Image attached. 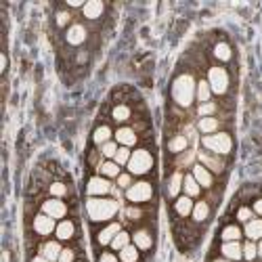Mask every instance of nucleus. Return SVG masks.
<instances>
[{"instance_id":"nucleus-23","label":"nucleus","mask_w":262,"mask_h":262,"mask_svg":"<svg viewBox=\"0 0 262 262\" xmlns=\"http://www.w3.org/2000/svg\"><path fill=\"white\" fill-rule=\"evenodd\" d=\"M130 118H132V109L126 103H118L116 107L111 109V120L116 124H124V122H128Z\"/></svg>"},{"instance_id":"nucleus-1","label":"nucleus","mask_w":262,"mask_h":262,"mask_svg":"<svg viewBox=\"0 0 262 262\" xmlns=\"http://www.w3.org/2000/svg\"><path fill=\"white\" fill-rule=\"evenodd\" d=\"M195 90H197V82L191 74H179L172 82V101L176 107L187 109L191 107V103L195 101Z\"/></svg>"},{"instance_id":"nucleus-26","label":"nucleus","mask_w":262,"mask_h":262,"mask_svg":"<svg viewBox=\"0 0 262 262\" xmlns=\"http://www.w3.org/2000/svg\"><path fill=\"white\" fill-rule=\"evenodd\" d=\"M182 181H185V176H182L179 170L172 172V176H170V181H168V197H172V200L179 197L181 189H182Z\"/></svg>"},{"instance_id":"nucleus-33","label":"nucleus","mask_w":262,"mask_h":262,"mask_svg":"<svg viewBox=\"0 0 262 262\" xmlns=\"http://www.w3.org/2000/svg\"><path fill=\"white\" fill-rule=\"evenodd\" d=\"M130 239L132 235L130 233H126V231H120L116 237H113V242H111V250H116V252H122L126 245H130Z\"/></svg>"},{"instance_id":"nucleus-29","label":"nucleus","mask_w":262,"mask_h":262,"mask_svg":"<svg viewBox=\"0 0 262 262\" xmlns=\"http://www.w3.org/2000/svg\"><path fill=\"white\" fill-rule=\"evenodd\" d=\"M212 55H214V59H216V61L226 63V61H231L233 51H231V46L226 44V42H216L214 48H212Z\"/></svg>"},{"instance_id":"nucleus-7","label":"nucleus","mask_w":262,"mask_h":262,"mask_svg":"<svg viewBox=\"0 0 262 262\" xmlns=\"http://www.w3.org/2000/svg\"><path fill=\"white\" fill-rule=\"evenodd\" d=\"M42 214H46V216H51V218H63L67 214V203L65 202H61L59 197H51V200H46V202H42Z\"/></svg>"},{"instance_id":"nucleus-15","label":"nucleus","mask_w":262,"mask_h":262,"mask_svg":"<svg viewBox=\"0 0 262 262\" xmlns=\"http://www.w3.org/2000/svg\"><path fill=\"white\" fill-rule=\"evenodd\" d=\"M120 231H122V224L120 222H109L105 229H101L97 233V243L99 245H111L113 237H116Z\"/></svg>"},{"instance_id":"nucleus-36","label":"nucleus","mask_w":262,"mask_h":262,"mask_svg":"<svg viewBox=\"0 0 262 262\" xmlns=\"http://www.w3.org/2000/svg\"><path fill=\"white\" fill-rule=\"evenodd\" d=\"M218 111V105L216 103H202L200 107H197V116L200 118H214V113Z\"/></svg>"},{"instance_id":"nucleus-45","label":"nucleus","mask_w":262,"mask_h":262,"mask_svg":"<svg viewBox=\"0 0 262 262\" xmlns=\"http://www.w3.org/2000/svg\"><path fill=\"white\" fill-rule=\"evenodd\" d=\"M57 262H76V252L72 250V247H63V252H61V256Z\"/></svg>"},{"instance_id":"nucleus-46","label":"nucleus","mask_w":262,"mask_h":262,"mask_svg":"<svg viewBox=\"0 0 262 262\" xmlns=\"http://www.w3.org/2000/svg\"><path fill=\"white\" fill-rule=\"evenodd\" d=\"M99 262H118V256L113 252H103L101 256H99Z\"/></svg>"},{"instance_id":"nucleus-27","label":"nucleus","mask_w":262,"mask_h":262,"mask_svg":"<svg viewBox=\"0 0 262 262\" xmlns=\"http://www.w3.org/2000/svg\"><path fill=\"white\" fill-rule=\"evenodd\" d=\"M99 176H105V179H118L120 174V166L116 164V161H101V164H99Z\"/></svg>"},{"instance_id":"nucleus-19","label":"nucleus","mask_w":262,"mask_h":262,"mask_svg":"<svg viewBox=\"0 0 262 262\" xmlns=\"http://www.w3.org/2000/svg\"><path fill=\"white\" fill-rule=\"evenodd\" d=\"M193 206L195 203L189 195H181L174 200V212H176V216H181V218H187L191 212H193Z\"/></svg>"},{"instance_id":"nucleus-6","label":"nucleus","mask_w":262,"mask_h":262,"mask_svg":"<svg viewBox=\"0 0 262 262\" xmlns=\"http://www.w3.org/2000/svg\"><path fill=\"white\" fill-rule=\"evenodd\" d=\"M153 197V185L147 181H139L132 182L130 189H126V200L130 203H147Z\"/></svg>"},{"instance_id":"nucleus-11","label":"nucleus","mask_w":262,"mask_h":262,"mask_svg":"<svg viewBox=\"0 0 262 262\" xmlns=\"http://www.w3.org/2000/svg\"><path fill=\"white\" fill-rule=\"evenodd\" d=\"M109 191H111V185L105 176H93L86 185V193L90 197H103V195H107Z\"/></svg>"},{"instance_id":"nucleus-21","label":"nucleus","mask_w":262,"mask_h":262,"mask_svg":"<svg viewBox=\"0 0 262 262\" xmlns=\"http://www.w3.org/2000/svg\"><path fill=\"white\" fill-rule=\"evenodd\" d=\"M191 216H193V221H195L197 224L206 222L208 218H210V203H208V200L197 202L195 206H193V212H191Z\"/></svg>"},{"instance_id":"nucleus-5","label":"nucleus","mask_w":262,"mask_h":262,"mask_svg":"<svg viewBox=\"0 0 262 262\" xmlns=\"http://www.w3.org/2000/svg\"><path fill=\"white\" fill-rule=\"evenodd\" d=\"M208 84L212 88L214 95H226L229 93V86H231V78H229V72L221 65H212L208 69Z\"/></svg>"},{"instance_id":"nucleus-20","label":"nucleus","mask_w":262,"mask_h":262,"mask_svg":"<svg viewBox=\"0 0 262 262\" xmlns=\"http://www.w3.org/2000/svg\"><path fill=\"white\" fill-rule=\"evenodd\" d=\"M189 147V139L185 137V134H174V137L168 139V151L179 155V153H185Z\"/></svg>"},{"instance_id":"nucleus-16","label":"nucleus","mask_w":262,"mask_h":262,"mask_svg":"<svg viewBox=\"0 0 262 262\" xmlns=\"http://www.w3.org/2000/svg\"><path fill=\"white\" fill-rule=\"evenodd\" d=\"M132 242H134V245H137L139 250H151L153 235H151L149 229H137L132 233Z\"/></svg>"},{"instance_id":"nucleus-51","label":"nucleus","mask_w":262,"mask_h":262,"mask_svg":"<svg viewBox=\"0 0 262 262\" xmlns=\"http://www.w3.org/2000/svg\"><path fill=\"white\" fill-rule=\"evenodd\" d=\"M212 262H231V260H226V258H214Z\"/></svg>"},{"instance_id":"nucleus-47","label":"nucleus","mask_w":262,"mask_h":262,"mask_svg":"<svg viewBox=\"0 0 262 262\" xmlns=\"http://www.w3.org/2000/svg\"><path fill=\"white\" fill-rule=\"evenodd\" d=\"M76 61L80 63V65H82V63H86V61H88V53H86V51H80V53L76 55Z\"/></svg>"},{"instance_id":"nucleus-2","label":"nucleus","mask_w":262,"mask_h":262,"mask_svg":"<svg viewBox=\"0 0 262 262\" xmlns=\"http://www.w3.org/2000/svg\"><path fill=\"white\" fill-rule=\"evenodd\" d=\"M118 202L116 200H105V197H90L86 202V212L93 222H107L118 214Z\"/></svg>"},{"instance_id":"nucleus-9","label":"nucleus","mask_w":262,"mask_h":262,"mask_svg":"<svg viewBox=\"0 0 262 262\" xmlns=\"http://www.w3.org/2000/svg\"><path fill=\"white\" fill-rule=\"evenodd\" d=\"M34 233L40 237H48L51 233L57 231V224H55V218L51 216H46V214H38V216H34Z\"/></svg>"},{"instance_id":"nucleus-24","label":"nucleus","mask_w":262,"mask_h":262,"mask_svg":"<svg viewBox=\"0 0 262 262\" xmlns=\"http://www.w3.org/2000/svg\"><path fill=\"white\" fill-rule=\"evenodd\" d=\"M218 128H221V120L218 118H200V122H197V130H200L203 137L218 132Z\"/></svg>"},{"instance_id":"nucleus-38","label":"nucleus","mask_w":262,"mask_h":262,"mask_svg":"<svg viewBox=\"0 0 262 262\" xmlns=\"http://www.w3.org/2000/svg\"><path fill=\"white\" fill-rule=\"evenodd\" d=\"M48 193H51V197H65L67 195V187L63 185V182H59V181H55V182H51L48 185Z\"/></svg>"},{"instance_id":"nucleus-3","label":"nucleus","mask_w":262,"mask_h":262,"mask_svg":"<svg viewBox=\"0 0 262 262\" xmlns=\"http://www.w3.org/2000/svg\"><path fill=\"white\" fill-rule=\"evenodd\" d=\"M203 149H208L210 153L214 155H229L233 151V139L229 132H214V134H206L202 139Z\"/></svg>"},{"instance_id":"nucleus-42","label":"nucleus","mask_w":262,"mask_h":262,"mask_svg":"<svg viewBox=\"0 0 262 262\" xmlns=\"http://www.w3.org/2000/svg\"><path fill=\"white\" fill-rule=\"evenodd\" d=\"M126 216H128V221L139 222L141 218H143V210H141L139 206H128L126 208Z\"/></svg>"},{"instance_id":"nucleus-13","label":"nucleus","mask_w":262,"mask_h":262,"mask_svg":"<svg viewBox=\"0 0 262 262\" xmlns=\"http://www.w3.org/2000/svg\"><path fill=\"white\" fill-rule=\"evenodd\" d=\"M191 174L195 176V181L200 182L202 189H212V187H214V176H212V172H210L206 166L195 164L193 168H191Z\"/></svg>"},{"instance_id":"nucleus-28","label":"nucleus","mask_w":262,"mask_h":262,"mask_svg":"<svg viewBox=\"0 0 262 262\" xmlns=\"http://www.w3.org/2000/svg\"><path fill=\"white\" fill-rule=\"evenodd\" d=\"M182 191H185V195H189L191 200H193V197H200L202 187H200V182L195 181L193 174H187L185 176V181H182Z\"/></svg>"},{"instance_id":"nucleus-49","label":"nucleus","mask_w":262,"mask_h":262,"mask_svg":"<svg viewBox=\"0 0 262 262\" xmlns=\"http://www.w3.org/2000/svg\"><path fill=\"white\" fill-rule=\"evenodd\" d=\"M32 262H51V260L44 258V256H42V254H40V256H34V258H32Z\"/></svg>"},{"instance_id":"nucleus-18","label":"nucleus","mask_w":262,"mask_h":262,"mask_svg":"<svg viewBox=\"0 0 262 262\" xmlns=\"http://www.w3.org/2000/svg\"><path fill=\"white\" fill-rule=\"evenodd\" d=\"M103 11H105V4H103V2H99V0H90V2H86V4L82 6V15L86 17L88 21L101 19Z\"/></svg>"},{"instance_id":"nucleus-4","label":"nucleus","mask_w":262,"mask_h":262,"mask_svg":"<svg viewBox=\"0 0 262 262\" xmlns=\"http://www.w3.org/2000/svg\"><path fill=\"white\" fill-rule=\"evenodd\" d=\"M153 168V153L149 149H137L132 151V158L128 161V172L132 176H145Z\"/></svg>"},{"instance_id":"nucleus-14","label":"nucleus","mask_w":262,"mask_h":262,"mask_svg":"<svg viewBox=\"0 0 262 262\" xmlns=\"http://www.w3.org/2000/svg\"><path fill=\"white\" fill-rule=\"evenodd\" d=\"M221 254H222V258L231 260V262H237V260L243 258V245L239 242H224L221 245Z\"/></svg>"},{"instance_id":"nucleus-35","label":"nucleus","mask_w":262,"mask_h":262,"mask_svg":"<svg viewBox=\"0 0 262 262\" xmlns=\"http://www.w3.org/2000/svg\"><path fill=\"white\" fill-rule=\"evenodd\" d=\"M132 158V151H130V147H120L118 153H116V158H113V161H116L118 166H128V161Z\"/></svg>"},{"instance_id":"nucleus-34","label":"nucleus","mask_w":262,"mask_h":262,"mask_svg":"<svg viewBox=\"0 0 262 262\" xmlns=\"http://www.w3.org/2000/svg\"><path fill=\"white\" fill-rule=\"evenodd\" d=\"M118 258L122 260V262H139V247L130 243V245H126L122 252L118 254Z\"/></svg>"},{"instance_id":"nucleus-25","label":"nucleus","mask_w":262,"mask_h":262,"mask_svg":"<svg viewBox=\"0 0 262 262\" xmlns=\"http://www.w3.org/2000/svg\"><path fill=\"white\" fill-rule=\"evenodd\" d=\"M245 237L250 242H256V239H262V218H252L250 222H245Z\"/></svg>"},{"instance_id":"nucleus-12","label":"nucleus","mask_w":262,"mask_h":262,"mask_svg":"<svg viewBox=\"0 0 262 262\" xmlns=\"http://www.w3.org/2000/svg\"><path fill=\"white\" fill-rule=\"evenodd\" d=\"M113 137H116V143H120L122 147H132L139 143V134L132 126H120Z\"/></svg>"},{"instance_id":"nucleus-10","label":"nucleus","mask_w":262,"mask_h":262,"mask_svg":"<svg viewBox=\"0 0 262 262\" xmlns=\"http://www.w3.org/2000/svg\"><path fill=\"white\" fill-rule=\"evenodd\" d=\"M86 38H88V32L82 23H72L65 32V42L69 46H80L86 42Z\"/></svg>"},{"instance_id":"nucleus-32","label":"nucleus","mask_w":262,"mask_h":262,"mask_svg":"<svg viewBox=\"0 0 262 262\" xmlns=\"http://www.w3.org/2000/svg\"><path fill=\"white\" fill-rule=\"evenodd\" d=\"M242 229H239L237 224H226L224 229H222V233H221V239L222 242H239L242 239Z\"/></svg>"},{"instance_id":"nucleus-30","label":"nucleus","mask_w":262,"mask_h":262,"mask_svg":"<svg viewBox=\"0 0 262 262\" xmlns=\"http://www.w3.org/2000/svg\"><path fill=\"white\" fill-rule=\"evenodd\" d=\"M111 134H113V132H111V128H109L107 124L97 126V130L93 132V143L99 145V147L105 145V143H109V141H111Z\"/></svg>"},{"instance_id":"nucleus-44","label":"nucleus","mask_w":262,"mask_h":262,"mask_svg":"<svg viewBox=\"0 0 262 262\" xmlns=\"http://www.w3.org/2000/svg\"><path fill=\"white\" fill-rule=\"evenodd\" d=\"M118 187L120 189H130L132 187V174L130 172H122L118 176Z\"/></svg>"},{"instance_id":"nucleus-48","label":"nucleus","mask_w":262,"mask_h":262,"mask_svg":"<svg viewBox=\"0 0 262 262\" xmlns=\"http://www.w3.org/2000/svg\"><path fill=\"white\" fill-rule=\"evenodd\" d=\"M252 210H254V212H256V214H258V216H262V197H260V200H256V202H254V206H252Z\"/></svg>"},{"instance_id":"nucleus-40","label":"nucleus","mask_w":262,"mask_h":262,"mask_svg":"<svg viewBox=\"0 0 262 262\" xmlns=\"http://www.w3.org/2000/svg\"><path fill=\"white\" fill-rule=\"evenodd\" d=\"M193 160H195V153L185 151V153H182L179 160H176V166H179V168H187V166L193 168V166H195V164H193Z\"/></svg>"},{"instance_id":"nucleus-39","label":"nucleus","mask_w":262,"mask_h":262,"mask_svg":"<svg viewBox=\"0 0 262 262\" xmlns=\"http://www.w3.org/2000/svg\"><path fill=\"white\" fill-rule=\"evenodd\" d=\"M243 258H245L247 262H254V260L258 258V245L254 243V242L243 243Z\"/></svg>"},{"instance_id":"nucleus-31","label":"nucleus","mask_w":262,"mask_h":262,"mask_svg":"<svg viewBox=\"0 0 262 262\" xmlns=\"http://www.w3.org/2000/svg\"><path fill=\"white\" fill-rule=\"evenodd\" d=\"M210 97H212V88H210V84L208 80H200L197 82V90H195V99L202 103H210Z\"/></svg>"},{"instance_id":"nucleus-17","label":"nucleus","mask_w":262,"mask_h":262,"mask_svg":"<svg viewBox=\"0 0 262 262\" xmlns=\"http://www.w3.org/2000/svg\"><path fill=\"white\" fill-rule=\"evenodd\" d=\"M55 235L59 242H69V239H74L76 237V222L74 221H61L57 224Z\"/></svg>"},{"instance_id":"nucleus-41","label":"nucleus","mask_w":262,"mask_h":262,"mask_svg":"<svg viewBox=\"0 0 262 262\" xmlns=\"http://www.w3.org/2000/svg\"><path fill=\"white\" fill-rule=\"evenodd\" d=\"M252 218H254V210H252V208L242 206V208L237 210V221H239V222H243V224H245V222H250Z\"/></svg>"},{"instance_id":"nucleus-50","label":"nucleus","mask_w":262,"mask_h":262,"mask_svg":"<svg viewBox=\"0 0 262 262\" xmlns=\"http://www.w3.org/2000/svg\"><path fill=\"white\" fill-rule=\"evenodd\" d=\"M258 258H262V239H260V243H258Z\"/></svg>"},{"instance_id":"nucleus-43","label":"nucleus","mask_w":262,"mask_h":262,"mask_svg":"<svg viewBox=\"0 0 262 262\" xmlns=\"http://www.w3.org/2000/svg\"><path fill=\"white\" fill-rule=\"evenodd\" d=\"M69 21H72V15H69V11H59L55 15V23L59 25V27H65Z\"/></svg>"},{"instance_id":"nucleus-8","label":"nucleus","mask_w":262,"mask_h":262,"mask_svg":"<svg viewBox=\"0 0 262 262\" xmlns=\"http://www.w3.org/2000/svg\"><path fill=\"white\" fill-rule=\"evenodd\" d=\"M197 160H200L202 166H206L212 174H222L224 172V161L221 155H214L210 151H200L197 153Z\"/></svg>"},{"instance_id":"nucleus-22","label":"nucleus","mask_w":262,"mask_h":262,"mask_svg":"<svg viewBox=\"0 0 262 262\" xmlns=\"http://www.w3.org/2000/svg\"><path fill=\"white\" fill-rule=\"evenodd\" d=\"M61 252H63L61 242H59V239H55V242H46L44 245H42V252H40V254H42L44 258H48L51 262H55V260H59Z\"/></svg>"},{"instance_id":"nucleus-37","label":"nucleus","mask_w":262,"mask_h":262,"mask_svg":"<svg viewBox=\"0 0 262 262\" xmlns=\"http://www.w3.org/2000/svg\"><path fill=\"white\" fill-rule=\"evenodd\" d=\"M118 149H120V147H118L116 141H109V143L101 145V149H99V151H101V158L113 160V158H116V153H118Z\"/></svg>"}]
</instances>
